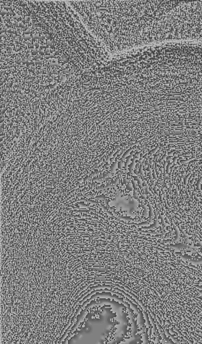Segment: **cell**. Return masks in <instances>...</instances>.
<instances>
[{"label": "cell", "instance_id": "obj_2", "mask_svg": "<svg viewBox=\"0 0 202 344\" xmlns=\"http://www.w3.org/2000/svg\"><path fill=\"white\" fill-rule=\"evenodd\" d=\"M22 3L78 74L100 67L111 59L68 2L24 0Z\"/></svg>", "mask_w": 202, "mask_h": 344}, {"label": "cell", "instance_id": "obj_1", "mask_svg": "<svg viewBox=\"0 0 202 344\" xmlns=\"http://www.w3.org/2000/svg\"><path fill=\"white\" fill-rule=\"evenodd\" d=\"M87 29L112 55L156 43L168 6L154 1H70Z\"/></svg>", "mask_w": 202, "mask_h": 344}]
</instances>
